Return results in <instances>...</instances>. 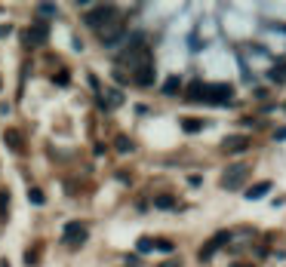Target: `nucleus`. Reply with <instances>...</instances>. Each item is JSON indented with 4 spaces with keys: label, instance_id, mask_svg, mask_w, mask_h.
I'll list each match as a JSON object with an SVG mask.
<instances>
[{
    "label": "nucleus",
    "instance_id": "5",
    "mask_svg": "<svg viewBox=\"0 0 286 267\" xmlns=\"http://www.w3.org/2000/svg\"><path fill=\"white\" fill-rule=\"evenodd\" d=\"M86 237H89V234H86V227H83L80 221H68L65 230H62V240H65L68 246H83Z\"/></svg>",
    "mask_w": 286,
    "mask_h": 267
},
{
    "label": "nucleus",
    "instance_id": "13",
    "mask_svg": "<svg viewBox=\"0 0 286 267\" xmlns=\"http://www.w3.org/2000/svg\"><path fill=\"white\" fill-rule=\"evenodd\" d=\"M102 104H105V108H117V104L123 101V95L117 92V89H108V98H99Z\"/></svg>",
    "mask_w": 286,
    "mask_h": 267
},
{
    "label": "nucleus",
    "instance_id": "4",
    "mask_svg": "<svg viewBox=\"0 0 286 267\" xmlns=\"http://www.w3.org/2000/svg\"><path fill=\"white\" fill-rule=\"evenodd\" d=\"M231 95H234V86H228V83H206L203 101H209V104H225V101H231Z\"/></svg>",
    "mask_w": 286,
    "mask_h": 267
},
{
    "label": "nucleus",
    "instance_id": "27",
    "mask_svg": "<svg viewBox=\"0 0 286 267\" xmlns=\"http://www.w3.org/2000/svg\"><path fill=\"white\" fill-rule=\"evenodd\" d=\"M0 267H9V261H6V258H3V261H0Z\"/></svg>",
    "mask_w": 286,
    "mask_h": 267
},
{
    "label": "nucleus",
    "instance_id": "16",
    "mask_svg": "<svg viewBox=\"0 0 286 267\" xmlns=\"http://www.w3.org/2000/svg\"><path fill=\"white\" fill-rule=\"evenodd\" d=\"M268 77H271L274 83H283V80H286V65H277V68H271V71H268Z\"/></svg>",
    "mask_w": 286,
    "mask_h": 267
},
{
    "label": "nucleus",
    "instance_id": "21",
    "mask_svg": "<svg viewBox=\"0 0 286 267\" xmlns=\"http://www.w3.org/2000/svg\"><path fill=\"white\" fill-rule=\"evenodd\" d=\"M151 249H154V240H151V237H142V240H139V252H142V255L151 252Z\"/></svg>",
    "mask_w": 286,
    "mask_h": 267
},
{
    "label": "nucleus",
    "instance_id": "22",
    "mask_svg": "<svg viewBox=\"0 0 286 267\" xmlns=\"http://www.w3.org/2000/svg\"><path fill=\"white\" fill-rule=\"evenodd\" d=\"M117 151H120V154H127V151H133V141L120 135V138H117Z\"/></svg>",
    "mask_w": 286,
    "mask_h": 267
},
{
    "label": "nucleus",
    "instance_id": "24",
    "mask_svg": "<svg viewBox=\"0 0 286 267\" xmlns=\"http://www.w3.org/2000/svg\"><path fill=\"white\" fill-rule=\"evenodd\" d=\"M160 267H182V261H175V258H169V261H163Z\"/></svg>",
    "mask_w": 286,
    "mask_h": 267
},
{
    "label": "nucleus",
    "instance_id": "23",
    "mask_svg": "<svg viewBox=\"0 0 286 267\" xmlns=\"http://www.w3.org/2000/svg\"><path fill=\"white\" fill-rule=\"evenodd\" d=\"M274 141H286V126H283V129H277V132H274Z\"/></svg>",
    "mask_w": 286,
    "mask_h": 267
},
{
    "label": "nucleus",
    "instance_id": "20",
    "mask_svg": "<svg viewBox=\"0 0 286 267\" xmlns=\"http://www.w3.org/2000/svg\"><path fill=\"white\" fill-rule=\"evenodd\" d=\"M154 249H160V252H166V255H169L175 246H172V240H154Z\"/></svg>",
    "mask_w": 286,
    "mask_h": 267
},
{
    "label": "nucleus",
    "instance_id": "7",
    "mask_svg": "<svg viewBox=\"0 0 286 267\" xmlns=\"http://www.w3.org/2000/svg\"><path fill=\"white\" fill-rule=\"evenodd\" d=\"M222 148L228 154H243V151H249V135H228L222 141Z\"/></svg>",
    "mask_w": 286,
    "mask_h": 267
},
{
    "label": "nucleus",
    "instance_id": "25",
    "mask_svg": "<svg viewBox=\"0 0 286 267\" xmlns=\"http://www.w3.org/2000/svg\"><path fill=\"white\" fill-rule=\"evenodd\" d=\"M9 31H12L9 25H0V37H6V34H9Z\"/></svg>",
    "mask_w": 286,
    "mask_h": 267
},
{
    "label": "nucleus",
    "instance_id": "1",
    "mask_svg": "<svg viewBox=\"0 0 286 267\" xmlns=\"http://www.w3.org/2000/svg\"><path fill=\"white\" fill-rule=\"evenodd\" d=\"M99 37H102V46L105 49H117L123 40H127V31H123V19H120V15H114L111 22H105L99 28Z\"/></svg>",
    "mask_w": 286,
    "mask_h": 267
},
{
    "label": "nucleus",
    "instance_id": "3",
    "mask_svg": "<svg viewBox=\"0 0 286 267\" xmlns=\"http://www.w3.org/2000/svg\"><path fill=\"white\" fill-rule=\"evenodd\" d=\"M246 175H249V166L246 163H234V166H228L225 175H222V187L225 190H237L243 181H246Z\"/></svg>",
    "mask_w": 286,
    "mask_h": 267
},
{
    "label": "nucleus",
    "instance_id": "11",
    "mask_svg": "<svg viewBox=\"0 0 286 267\" xmlns=\"http://www.w3.org/2000/svg\"><path fill=\"white\" fill-rule=\"evenodd\" d=\"M203 92H206V83H200V80H194L188 86V98L191 101H203Z\"/></svg>",
    "mask_w": 286,
    "mask_h": 267
},
{
    "label": "nucleus",
    "instance_id": "9",
    "mask_svg": "<svg viewBox=\"0 0 286 267\" xmlns=\"http://www.w3.org/2000/svg\"><path fill=\"white\" fill-rule=\"evenodd\" d=\"M268 190H271V181H259V184H253L249 190H243V197L246 200H262Z\"/></svg>",
    "mask_w": 286,
    "mask_h": 267
},
{
    "label": "nucleus",
    "instance_id": "19",
    "mask_svg": "<svg viewBox=\"0 0 286 267\" xmlns=\"http://www.w3.org/2000/svg\"><path fill=\"white\" fill-rule=\"evenodd\" d=\"M6 206H9V193L0 190V221H6Z\"/></svg>",
    "mask_w": 286,
    "mask_h": 267
},
{
    "label": "nucleus",
    "instance_id": "14",
    "mask_svg": "<svg viewBox=\"0 0 286 267\" xmlns=\"http://www.w3.org/2000/svg\"><path fill=\"white\" fill-rule=\"evenodd\" d=\"M154 206L157 209H175V200L169 197V193H160V197H154Z\"/></svg>",
    "mask_w": 286,
    "mask_h": 267
},
{
    "label": "nucleus",
    "instance_id": "6",
    "mask_svg": "<svg viewBox=\"0 0 286 267\" xmlns=\"http://www.w3.org/2000/svg\"><path fill=\"white\" fill-rule=\"evenodd\" d=\"M49 40V28L46 22H34L28 31H25V46H43Z\"/></svg>",
    "mask_w": 286,
    "mask_h": 267
},
{
    "label": "nucleus",
    "instance_id": "18",
    "mask_svg": "<svg viewBox=\"0 0 286 267\" xmlns=\"http://www.w3.org/2000/svg\"><path fill=\"white\" fill-rule=\"evenodd\" d=\"M182 129L185 132H200L203 129V120H182Z\"/></svg>",
    "mask_w": 286,
    "mask_h": 267
},
{
    "label": "nucleus",
    "instance_id": "28",
    "mask_svg": "<svg viewBox=\"0 0 286 267\" xmlns=\"http://www.w3.org/2000/svg\"><path fill=\"white\" fill-rule=\"evenodd\" d=\"M283 111H286V104H283Z\"/></svg>",
    "mask_w": 286,
    "mask_h": 267
},
{
    "label": "nucleus",
    "instance_id": "10",
    "mask_svg": "<svg viewBox=\"0 0 286 267\" xmlns=\"http://www.w3.org/2000/svg\"><path fill=\"white\" fill-rule=\"evenodd\" d=\"M133 80H136L139 86H151V83H154V65H148V68H139L136 74H133Z\"/></svg>",
    "mask_w": 286,
    "mask_h": 267
},
{
    "label": "nucleus",
    "instance_id": "2",
    "mask_svg": "<svg viewBox=\"0 0 286 267\" xmlns=\"http://www.w3.org/2000/svg\"><path fill=\"white\" fill-rule=\"evenodd\" d=\"M114 19V6L111 3H102V6H86V15H83V22L89 25V28H102L105 22H111Z\"/></svg>",
    "mask_w": 286,
    "mask_h": 267
},
{
    "label": "nucleus",
    "instance_id": "17",
    "mask_svg": "<svg viewBox=\"0 0 286 267\" xmlns=\"http://www.w3.org/2000/svg\"><path fill=\"white\" fill-rule=\"evenodd\" d=\"M28 203H34V206H43V203H46V197H43V190H37V187H31V190H28Z\"/></svg>",
    "mask_w": 286,
    "mask_h": 267
},
{
    "label": "nucleus",
    "instance_id": "26",
    "mask_svg": "<svg viewBox=\"0 0 286 267\" xmlns=\"http://www.w3.org/2000/svg\"><path fill=\"white\" fill-rule=\"evenodd\" d=\"M231 267H256V264H231Z\"/></svg>",
    "mask_w": 286,
    "mask_h": 267
},
{
    "label": "nucleus",
    "instance_id": "8",
    "mask_svg": "<svg viewBox=\"0 0 286 267\" xmlns=\"http://www.w3.org/2000/svg\"><path fill=\"white\" fill-rule=\"evenodd\" d=\"M228 240H231V234H225V230H222V234H216V237L209 240V246H203V249H200V261L212 258V255H216V252H219V249H222Z\"/></svg>",
    "mask_w": 286,
    "mask_h": 267
},
{
    "label": "nucleus",
    "instance_id": "12",
    "mask_svg": "<svg viewBox=\"0 0 286 267\" xmlns=\"http://www.w3.org/2000/svg\"><path fill=\"white\" fill-rule=\"evenodd\" d=\"M178 89H182V80L178 77H166L163 80V95H178Z\"/></svg>",
    "mask_w": 286,
    "mask_h": 267
},
{
    "label": "nucleus",
    "instance_id": "15",
    "mask_svg": "<svg viewBox=\"0 0 286 267\" xmlns=\"http://www.w3.org/2000/svg\"><path fill=\"white\" fill-rule=\"evenodd\" d=\"M56 3H37V15H40V22H46V15H56Z\"/></svg>",
    "mask_w": 286,
    "mask_h": 267
}]
</instances>
